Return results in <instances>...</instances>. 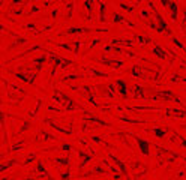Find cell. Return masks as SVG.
<instances>
[{"instance_id":"3","label":"cell","mask_w":186,"mask_h":180,"mask_svg":"<svg viewBox=\"0 0 186 180\" xmlns=\"http://www.w3.org/2000/svg\"><path fill=\"white\" fill-rule=\"evenodd\" d=\"M17 78H20L21 81H26V82H33L35 81V74H30V75H26V74H17L15 75Z\"/></svg>"},{"instance_id":"6","label":"cell","mask_w":186,"mask_h":180,"mask_svg":"<svg viewBox=\"0 0 186 180\" xmlns=\"http://www.w3.org/2000/svg\"><path fill=\"white\" fill-rule=\"evenodd\" d=\"M168 7H170V11H171V18L177 20V3L176 2H171Z\"/></svg>"},{"instance_id":"2","label":"cell","mask_w":186,"mask_h":180,"mask_svg":"<svg viewBox=\"0 0 186 180\" xmlns=\"http://www.w3.org/2000/svg\"><path fill=\"white\" fill-rule=\"evenodd\" d=\"M117 87H119V92L123 97H126V93H128V86L123 80H117Z\"/></svg>"},{"instance_id":"4","label":"cell","mask_w":186,"mask_h":180,"mask_svg":"<svg viewBox=\"0 0 186 180\" xmlns=\"http://www.w3.org/2000/svg\"><path fill=\"white\" fill-rule=\"evenodd\" d=\"M153 97H161V99H174V95L167 90V92H161V93H153Z\"/></svg>"},{"instance_id":"8","label":"cell","mask_w":186,"mask_h":180,"mask_svg":"<svg viewBox=\"0 0 186 180\" xmlns=\"http://www.w3.org/2000/svg\"><path fill=\"white\" fill-rule=\"evenodd\" d=\"M78 153H80V156H81V158H83V164H81V167H84V165H86L89 161L92 159V156H86L83 152H78Z\"/></svg>"},{"instance_id":"7","label":"cell","mask_w":186,"mask_h":180,"mask_svg":"<svg viewBox=\"0 0 186 180\" xmlns=\"http://www.w3.org/2000/svg\"><path fill=\"white\" fill-rule=\"evenodd\" d=\"M110 156H111V159H113V161H114V162L119 165V167H120V171L123 172V174H126V167H125V164H123L120 159H117L116 156H113V155H110Z\"/></svg>"},{"instance_id":"10","label":"cell","mask_w":186,"mask_h":180,"mask_svg":"<svg viewBox=\"0 0 186 180\" xmlns=\"http://www.w3.org/2000/svg\"><path fill=\"white\" fill-rule=\"evenodd\" d=\"M153 134L158 137H165V131H159V129H153Z\"/></svg>"},{"instance_id":"12","label":"cell","mask_w":186,"mask_h":180,"mask_svg":"<svg viewBox=\"0 0 186 180\" xmlns=\"http://www.w3.org/2000/svg\"><path fill=\"white\" fill-rule=\"evenodd\" d=\"M0 29H3V26H2V24H0Z\"/></svg>"},{"instance_id":"9","label":"cell","mask_w":186,"mask_h":180,"mask_svg":"<svg viewBox=\"0 0 186 180\" xmlns=\"http://www.w3.org/2000/svg\"><path fill=\"white\" fill-rule=\"evenodd\" d=\"M122 21H126L120 14H114V22H122Z\"/></svg>"},{"instance_id":"1","label":"cell","mask_w":186,"mask_h":180,"mask_svg":"<svg viewBox=\"0 0 186 180\" xmlns=\"http://www.w3.org/2000/svg\"><path fill=\"white\" fill-rule=\"evenodd\" d=\"M135 140H137V142H138V147H140V150H141V153H143L144 156H149V142L144 141L143 138H138V137H135Z\"/></svg>"},{"instance_id":"11","label":"cell","mask_w":186,"mask_h":180,"mask_svg":"<svg viewBox=\"0 0 186 180\" xmlns=\"http://www.w3.org/2000/svg\"><path fill=\"white\" fill-rule=\"evenodd\" d=\"M182 144H183V146L186 147V140H185V138H182Z\"/></svg>"},{"instance_id":"5","label":"cell","mask_w":186,"mask_h":180,"mask_svg":"<svg viewBox=\"0 0 186 180\" xmlns=\"http://www.w3.org/2000/svg\"><path fill=\"white\" fill-rule=\"evenodd\" d=\"M153 54L156 56V57H159V59H165V51H164L159 45H156V47H153Z\"/></svg>"}]
</instances>
